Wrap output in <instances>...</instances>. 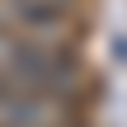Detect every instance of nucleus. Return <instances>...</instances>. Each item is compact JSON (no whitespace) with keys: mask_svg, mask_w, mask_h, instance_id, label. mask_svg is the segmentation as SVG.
<instances>
[{"mask_svg":"<svg viewBox=\"0 0 127 127\" xmlns=\"http://www.w3.org/2000/svg\"><path fill=\"white\" fill-rule=\"evenodd\" d=\"M71 14L75 0H0V28L47 42H71Z\"/></svg>","mask_w":127,"mask_h":127,"instance_id":"obj_2","label":"nucleus"},{"mask_svg":"<svg viewBox=\"0 0 127 127\" xmlns=\"http://www.w3.org/2000/svg\"><path fill=\"white\" fill-rule=\"evenodd\" d=\"M0 127H75V104L66 94L0 85Z\"/></svg>","mask_w":127,"mask_h":127,"instance_id":"obj_3","label":"nucleus"},{"mask_svg":"<svg viewBox=\"0 0 127 127\" xmlns=\"http://www.w3.org/2000/svg\"><path fill=\"white\" fill-rule=\"evenodd\" d=\"M75 47L71 42H47L28 38L14 28H0V85L5 90H42V94H66L75 90Z\"/></svg>","mask_w":127,"mask_h":127,"instance_id":"obj_1","label":"nucleus"}]
</instances>
